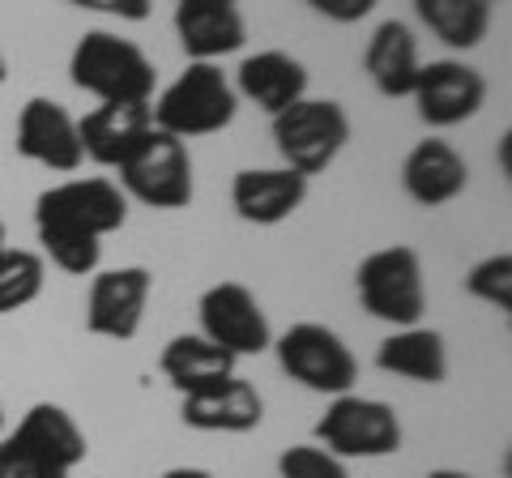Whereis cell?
I'll return each mask as SVG.
<instances>
[{"label": "cell", "instance_id": "6da1fadb", "mask_svg": "<svg viewBox=\"0 0 512 478\" xmlns=\"http://www.w3.org/2000/svg\"><path fill=\"white\" fill-rule=\"evenodd\" d=\"M124 218H128V197L120 193L116 180H103V175L43 188L35 201L39 244L52 257V265L73 278L99 274L103 239L120 231Z\"/></svg>", "mask_w": 512, "mask_h": 478}, {"label": "cell", "instance_id": "7a4b0ae2", "mask_svg": "<svg viewBox=\"0 0 512 478\" xmlns=\"http://www.w3.org/2000/svg\"><path fill=\"white\" fill-rule=\"evenodd\" d=\"M69 77L77 90L94 94L99 103H150L158 86L154 60L133 39L111 30H86L69 56Z\"/></svg>", "mask_w": 512, "mask_h": 478}, {"label": "cell", "instance_id": "3957f363", "mask_svg": "<svg viewBox=\"0 0 512 478\" xmlns=\"http://www.w3.org/2000/svg\"><path fill=\"white\" fill-rule=\"evenodd\" d=\"M150 111H154L158 133H171L180 141L214 137L235 120L239 94L218 65H210V60H188V69L175 77L158 99H150Z\"/></svg>", "mask_w": 512, "mask_h": 478}, {"label": "cell", "instance_id": "277c9868", "mask_svg": "<svg viewBox=\"0 0 512 478\" xmlns=\"http://www.w3.org/2000/svg\"><path fill=\"white\" fill-rule=\"evenodd\" d=\"M355 291L367 316L410 329L427 312V286H423V257L410 244H389L367 252L355 269Z\"/></svg>", "mask_w": 512, "mask_h": 478}, {"label": "cell", "instance_id": "5b68a950", "mask_svg": "<svg viewBox=\"0 0 512 478\" xmlns=\"http://www.w3.org/2000/svg\"><path fill=\"white\" fill-rule=\"evenodd\" d=\"M269 133H274L282 167H291L303 180H312V175L333 167V158L346 150L350 116H346V107L333 99H299L295 107L278 111Z\"/></svg>", "mask_w": 512, "mask_h": 478}, {"label": "cell", "instance_id": "8992f818", "mask_svg": "<svg viewBox=\"0 0 512 478\" xmlns=\"http://www.w3.org/2000/svg\"><path fill=\"white\" fill-rule=\"evenodd\" d=\"M274 350H278V368L308 393H325V397L355 393L359 359L329 325L299 321L278 333Z\"/></svg>", "mask_w": 512, "mask_h": 478}, {"label": "cell", "instance_id": "52a82bcc", "mask_svg": "<svg viewBox=\"0 0 512 478\" xmlns=\"http://www.w3.org/2000/svg\"><path fill=\"white\" fill-rule=\"evenodd\" d=\"M316 444L342 461L393 457L402 449V419H397V410L389 402L342 393V397H333L325 414H320Z\"/></svg>", "mask_w": 512, "mask_h": 478}, {"label": "cell", "instance_id": "ba28073f", "mask_svg": "<svg viewBox=\"0 0 512 478\" xmlns=\"http://www.w3.org/2000/svg\"><path fill=\"white\" fill-rule=\"evenodd\" d=\"M120 193L150 210H184L192 201V154L188 141L150 129L146 141L116 167Z\"/></svg>", "mask_w": 512, "mask_h": 478}, {"label": "cell", "instance_id": "9c48e42d", "mask_svg": "<svg viewBox=\"0 0 512 478\" xmlns=\"http://www.w3.org/2000/svg\"><path fill=\"white\" fill-rule=\"evenodd\" d=\"M197 316H201V338H210L214 346H222L235 359L265 355V350L274 346L269 316L261 308V299H256L244 282H214L210 291L201 295Z\"/></svg>", "mask_w": 512, "mask_h": 478}, {"label": "cell", "instance_id": "30bf717a", "mask_svg": "<svg viewBox=\"0 0 512 478\" xmlns=\"http://www.w3.org/2000/svg\"><path fill=\"white\" fill-rule=\"evenodd\" d=\"M150 291H154V278L146 265H120V269L94 274L86 295V329L94 338H111V342L137 338L141 321H146Z\"/></svg>", "mask_w": 512, "mask_h": 478}, {"label": "cell", "instance_id": "8fae6325", "mask_svg": "<svg viewBox=\"0 0 512 478\" xmlns=\"http://www.w3.org/2000/svg\"><path fill=\"white\" fill-rule=\"evenodd\" d=\"M410 99L427 129H453L478 116V107L487 103V82L466 60H431L419 69Z\"/></svg>", "mask_w": 512, "mask_h": 478}, {"label": "cell", "instance_id": "7c38bea8", "mask_svg": "<svg viewBox=\"0 0 512 478\" xmlns=\"http://www.w3.org/2000/svg\"><path fill=\"white\" fill-rule=\"evenodd\" d=\"M13 146H18V154L30 158V163L60 171V175H69L86 163L82 137H77V120L64 111V103L43 99V94H35V99L18 111Z\"/></svg>", "mask_w": 512, "mask_h": 478}, {"label": "cell", "instance_id": "4fadbf2b", "mask_svg": "<svg viewBox=\"0 0 512 478\" xmlns=\"http://www.w3.org/2000/svg\"><path fill=\"white\" fill-rule=\"evenodd\" d=\"M175 35L188 60H222L244 47L248 26L231 0H175Z\"/></svg>", "mask_w": 512, "mask_h": 478}, {"label": "cell", "instance_id": "5bb4252c", "mask_svg": "<svg viewBox=\"0 0 512 478\" xmlns=\"http://www.w3.org/2000/svg\"><path fill=\"white\" fill-rule=\"evenodd\" d=\"M466 184H470L466 158H461V150L444 137H423L402 163L406 197L414 205H423V210H440V205L457 201L466 193Z\"/></svg>", "mask_w": 512, "mask_h": 478}, {"label": "cell", "instance_id": "9a60e30c", "mask_svg": "<svg viewBox=\"0 0 512 478\" xmlns=\"http://www.w3.org/2000/svg\"><path fill=\"white\" fill-rule=\"evenodd\" d=\"M308 201V180L291 167H248L231 180L235 214L252 227H278Z\"/></svg>", "mask_w": 512, "mask_h": 478}, {"label": "cell", "instance_id": "2e32d148", "mask_svg": "<svg viewBox=\"0 0 512 478\" xmlns=\"http://www.w3.org/2000/svg\"><path fill=\"white\" fill-rule=\"evenodd\" d=\"M150 129H154L150 103H99L77 120L82 154L94 158L99 167H120L124 158L146 141Z\"/></svg>", "mask_w": 512, "mask_h": 478}, {"label": "cell", "instance_id": "e0dca14e", "mask_svg": "<svg viewBox=\"0 0 512 478\" xmlns=\"http://www.w3.org/2000/svg\"><path fill=\"white\" fill-rule=\"evenodd\" d=\"M180 419L192 432H222V436H244L256 432L265 419V402L256 385L248 380H222V385L205 389V393H188L180 402Z\"/></svg>", "mask_w": 512, "mask_h": 478}, {"label": "cell", "instance_id": "ac0fdd59", "mask_svg": "<svg viewBox=\"0 0 512 478\" xmlns=\"http://www.w3.org/2000/svg\"><path fill=\"white\" fill-rule=\"evenodd\" d=\"M235 94L269 111V116H278V111L295 107L299 99H308V69L291 52L265 47L256 56H244V65L235 73Z\"/></svg>", "mask_w": 512, "mask_h": 478}, {"label": "cell", "instance_id": "d6986e66", "mask_svg": "<svg viewBox=\"0 0 512 478\" xmlns=\"http://www.w3.org/2000/svg\"><path fill=\"white\" fill-rule=\"evenodd\" d=\"M419 39H414V30L406 22H380L372 30V39L363 47V73L367 82H372L384 99H410L414 82H419Z\"/></svg>", "mask_w": 512, "mask_h": 478}, {"label": "cell", "instance_id": "ffe728a7", "mask_svg": "<svg viewBox=\"0 0 512 478\" xmlns=\"http://www.w3.org/2000/svg\"><path fill=\"white\" fill-rule=\"evenodd\" d=\"M376 368L389 376L414 380V385H440L448 376V346L440 333L427 325L393 329L389 338L376 346Z\"/></svg>", "mask_w": 512, "mask_h": 478}, {"label": "cell", "instance_id": "44dd1931", "mask_svg": "<svg viewBox=\"0 0 512 478\" xmlns=\"http://www.w3.org/2000/svg\"><path fill=\"white\" fill-rule=\"evenodd\" d=\"M235 363H239L235 355H227V350L214 346L210 338H201V333H180V338H171L163 346L158 368L180 389V397H188V393H205L222 385V380H231Z\"/></svg>", "mask_w": 512, "mask_h": 478}, {"label": "cell", "instance_id": "7402d4cb", "mask_svg": "<svg viewBox=\"0 0 512 478\" xmlns=\"http://www.w3.org/2000/svg\"><path fill=\"white\" fill-rule=\"evenodd\" d=\"M13 436H18L22 444H30L39 457H47L52 466L69 470V474L90 457L86 432L77 427L73 414L64 406H56V402H35L22 414V423H18V432H13Z\"/></svg>", "mask_w": 512, "mask_h": 478}, {"label": "cell", "instance_id": "603a6c76", "mask_svg": "<svg viewBox=\"0 0 512 478\" xmlns=\"http://www.w3.org/2000/svg\"><path fill=\"white\" fill-rule=\"evenodd\" d=\"M414 13L453 52H470L491 30V5L483 0H414Z\"/></svg>", "mask_w": 512, "mask_h": 478}, {"label": "cell", "instance_id": "cb8c5ba5", "mask_svg": "<svg viewBox=\"0 0 512 478\" xmlns=\"http://www.w3.org/2000/svg\"><path fill=\"white\" fill-rule=\"evenodd\" d=\"M47 265L39 252L30 248H5L0 252V316L22 312L26 304H35L43 295Z\"/></svg>", "mask_w": 512, "mask_h": 478}, {"label": "cell", "instance_id": "d4e9b609", "mask_svg": "<svg viewBox=\"0 0 512 478\" xmlns=\"http://www.w3.org/2000/svg\"><path fill=\"white\" fill-rule=\"evenodd\" d=\"M466 291L495 312H512V252H491V257L470 265Z\"/></svg>", "mask_w": 512, "mask_h": 478}, {"label": "cell", "instance_id": "484cf974", "mask_svg": "<svg viewBox=\"0 0 512 478\" xmlns=\"http://www.w3.org/2000/svg\"><path fill=\"white\" fill-rule=\"evenodd\" d=\"M278 478H350V466L320 444H291L278 457Z\"/></svg>", "mask_w": 512, "mask_h": 478}, {"label": "cell", "instance_id": "4316f807", "mask_svg": "<svg viewBox=\"0 0 512 478\" xmlns=\"http://www.w3.org/2000/svg\"><path fill=\"white\" fill-rule=\"evenodd\" d=\"M0 478H69V470L52 466L18 436H5L0 440Z\"/></svg>", "mask_w": 512, "mask_h": 478}, {"label": "cell", "instance_id": "83f0119b", "mask_svg": "<svg viewBox=\"0 0 512 478\" xmlns=\"http://www.w3.org/2000/svg\"><path fill=\"white\" fill-rule=\"evenodd\" d=\"M73 9H86V13H107V18H120V22H146L154 13V0H64Z\"/></svg>", "mask_w": 512, "mask_h": 478}, {"label": "cell", "instance_id": "f1b7e54d", "mask_svg": "<svg viewBox=\"0 0 512 478\" xmlns=\"http://www.w3.org/2000/svg\"><path fill=\"white\" fill-rule=\"evenodd\" d=\"M312 13H320V18L338 22V26H350V22H363L367 13L376 9V0H303Z\"/></svg>", "mask_w": 512, "mask_h": 478}, {"label": "cell", "instance_id": "f546056e", "mask_svg": "<svg viewBox=\"0 0 512 478\" xmlns=\"http://www.w3.org/2000/svg\"><path fill=\"white\" fill-rule=\"evenodd\" d=\"M163 478H214V474L201 470V466H175V470H167Z\"/></svg>", "mask_w": 512, "mask_h": 478}, {"label": "cell", "instance_id": "4dcf8cb0", "mask_svg": "<svg viewBox=\"0 0 512 478\" xmlns=\"http://www.w3.org/2000/svg\"><path fill=\"white\" fill-rule=\"evenodd\" d=\"M500 167H504V175L512 171V137L504 133V141H500Z\"/></svg>", "mask_w": 512, "mask_h": 478}, {"label": "cell", "instance_id": "1f68e13d", "mask_svg": "<svg viewBox=\"0 0 512 478\" xmlns=\"http://www.w3.org/2000/svg\"><path fill=\"white\" fill-rule=\"evenodd\" d=\"M427 478H474V474H461V470H431Z\"/></svg>", "mask_w": 512, "mask_h": 478}, {"label": "cell", "instance_id": "d6a6232c", "mask_svg": "<svg viewBox=\"0 0 512 478\" xmlns=\"http://www.w3.org/2000/svg\"><path fill=\"white\" fill-rule=\"evenodd\" d=\"M9 248V239H5V222H0V252H5Z\"/></svg>", "mask_w": 512, "mask_h": 478}, {"label": "cell", "instance_id": "836d02e7", "mask_svg": "<svg viewBox=\"0 0 512 478\" xmlns=\"http://www.w3.org/2000/svg\"><path fill=\"white\" fill-rule=\"evenodd\" d=\"M5 77H9V69H5V56H0V86H5Z\"/></svg>", "mask_w": 512, "mask_h": 478}, {"label": "cell", "instance_id": "e575fe53", "mask_svg": "<svg viewBox=\"0 0 512 478\" xmlns=\"http://www.w3.org/2000/svg\"><path fill=\"white\" fill-rule=\"evenodd\" d=\"M0 427H5V406H0Z\"/></svg>", "mask_w": 512, "mask_h": 478}, {"label": "cell", "instance_id": "d590c367", "mask_svg": "<svg viewBox=\"0 0 512 478\" xmlns=\"http://www.w3.org/2000/svg\"><path fill=\"white\" fill-rule=\"evenodd\" d=\"M483 5H500V0H483Z\"/></svg>", "mask_w": 512, "mask_h": 478}, {"label": "cell", "instance_id": "8d00e7d4", "mask_svg": "<svg viewBox=\"0 0 512 478\" xmlns=\"http://www.w3.org/2000/svg\"><path fill=\"white\" fill-rule=\"evenodd\" d=\"M231 5H239V0H231Z\"/></svg>", "mask_w": 512, "mask_h": 478}]
</instances>
